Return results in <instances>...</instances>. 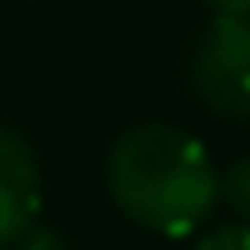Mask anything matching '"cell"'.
Segmentation results:
<instances>
[{"label": "cell", "instance_id": "6da1fadb", "mask_svg": "<svg viewBox=\"0 0 250 250\" xmlns=\"http://www.w3.org/2000/svg\"><path fill=\"white\" fill-rule=\"evenodd\" d=\"M107 190L130 223L158 236H195L218 208V171L204 144L158 121L134 125L111 144Z\"/></svg>", "mask_w": 250, "mask_h": 250}, {"label": "cell", "instance_id": "7a4b0ae2", "mask_svg": "<svg viewBox=\"0 0 250 250\" xmlns=\"http://www.w3.org/2000/svg\"><path fill=\"white\" fill-rule=\"evenodd\" d=\"M195 93L223 121H250V14H218L195 51Z\"/></svg>", "mask_w": 250, "mask_h": 250}, {"label": "cell", "instance_id": "3957f363", "mask_svg": "<svg viewBox=\"0 0 250 250\" xmlns=\"http://www.w3.org/2000/svg\"><path fill=\"white\" fill-rule=\"evenodd\" d=\"M37 204H42V171L37 153L28 148L23 134L0 125V250L33 227Z\"/></svg>", "mask_w": 250, "mask_h": 250}, {"label": "cell", "instance_id": "277c9868", "mask_svg": "<svg viewBox=\"0 0 250 250\" xmlns=\"http://www.w3.org/2000/svg\"><path fill=\"white\" fill-rule=\"evenodd\" d=\"M218 199H227V204L236 208V218L250 223V153L223 167V176H218Z\"/></svg>", "mask_w": 250, "mask_h": 250}, {"label": "cell", "instance_id": "5b68a950", "mask_svg": "<svg viewBox=\"0 0 250 250\" xmlns=\"http://www.w3.org/2000/svg\"><path fill=\"white\" fill-rule=\"evenodd\" d=\"M195 250H250V223H232V227H218V232L199 236Z\"/></svg>", "mask_w": 250, "mask_h": 250}, {"label": "cell", "instance_id": "8992f818", "mask_svg": "<svg viewBox=\"0 0 250 250\" xmlns=\"http://www.w3.org/2000/svg\"><path fill=\"white\" fill-rule=\"evenodd\" d=\"M5 250H70V246H65L61 232H33V227H28V232L19 236V241H9Z\"/></svg>", "mask_w": 250, "mask_h": 250}, {"label": "cell", "instance_id": "52a82bcc", "mask_svg": "<svg viewBox=\"0 0 250 250\" xmlns=\"http://www.w3.org/2000/svg\"><path fill=\"white\" fill-rule=\"evenodd\" d=\"M218 14H250V0H208Z\"/></svg>", "mask_w": 250, "mask_h": 250}]
</instances>
